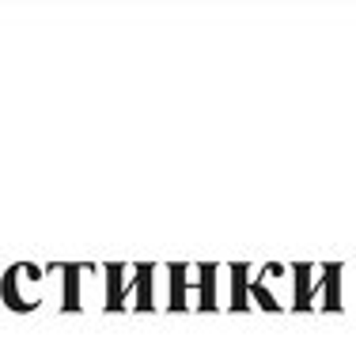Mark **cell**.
Wrapping results in <instances>:
<instances>
[]
</instances>
